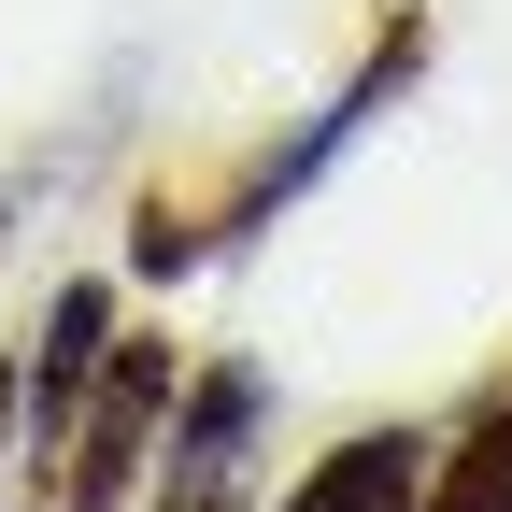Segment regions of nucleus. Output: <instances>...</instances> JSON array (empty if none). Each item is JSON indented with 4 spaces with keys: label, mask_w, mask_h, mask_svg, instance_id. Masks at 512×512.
<instances>
[{
    "label": "nucleus",
    "mask_w": 512,
    "mask_h": 512,
    "mask_svg": "<svg viewBox=\"0 0 512 512\" xmlns=\"http://www.w3.org/2000/svg\"><path fill=\"white\" fill-rule=\"evenodd\" d=\"M256 413H271V370L256 356L185 370V399L157 427V512H256Z\"/></svg>",
    "instance_id": "1"
},
{
    "label": "nucleus",
    "mask_w": 512,
    "mask_h": 512,
    "mask_svg": "<svg viewBox=\"0 0 512 512\" xmlns=\"http://www.w3.org/2000/svg\"><path fill=\"white\" fill-rule=\"evenodd\" d=\"M171 399H185L171 342H114V370H100V399H86V427H72V456H57L43 512H128V484H157V427H171Z\"/></svg>",
    "instance_id": "2"
},
{
    "label": "nucleus",
    "mask_w": 512,
    "mask_h": 512,
    "mask_svg": "<svg viewBox=\"0 0 512 512\" xmlns=\"http://www.w3.org/2000/svg\"><path fill=\"white\" fill-rule=\"evenodd\" d=\"M100 370H114V285L72 271V285L43 299L29 356H15V441H29V470H43V484H57V456H72V427H86V399H100Z\"/></svg>",
    "instance_id": "3"
},
{
    "label": "nucleus",
    "mask_w": 512,
    "mask_h": 512,
    "mask_svg": "<svg viewBox=\"0 0 512 512\" xmlns=\"http://www.w3.org/2000/svg\"><path fill=\"white\" fill-rule=\"evenodd\" d=\"M427 484H441V441H427V427H356V441H328L271 512H427Z\"/></svg>",
    "instance_id": "4"
},
{
    "label": "nucleus",
    "mask_w": 512,
    "mask_h": 512,
    "mask_svg": "<svg viewBox=\"0 0 512 512\" xmlns=\"http://www.w3.org/2000/svg\"><path fill=\"white\" fill-rule=\"evenodd\" d=\"M413 72H427V15H399V29H384V43L356 57V86H342L328 114H313V128H299V143H285L271 171H256V200H299V185H313V171H328V157L356 143V128H370L384 100H399V86H413Z\"/></svg>",
    "instance_id": "5"
},
{
    "label": "nucleus",
    "mask_w": 512,
    "mask_h": 512,
    "mask_svg": "<svg viewBox=\"0 0 512 512\" xmlns=\"http://www.w3.org/2000/svg\"><path fill=\"white\" fill-rule=\"evenodd\" d=\"M427 512H512V399L441 456V484H427Z\"/></svg>",
    "instance_id": "6"
},
{
    "label": "nucleus",
    "mask_w": 512,
    "mask_h": 512,
    "mask_svg": "<svg viewBox=\"0 0 512 512\" xmlns=\"http://www.w3.org/2000/svg\"><path fill=\"white\" fill-rule=\"evenodd\" d=\"M200 256H214V228H200V214H171V200L128 214V271H143V285H185Z\"/></svg>",
    "instance_id": "7"
},
{
    "label": "nucleus",
    "mask_w": 512,
    "mask_h": 512,
    "mask_svg": "<svg viewBox=\"0 0 512 512\" xmlns=\"http://www.w3.org/2000/svg\"><path fill=\"white\" fill-rule=\"evenodd\" d=\"M0 456H15V370H0Z\"/></svg>",
    "instance_id": "8"
}]
</instances>
